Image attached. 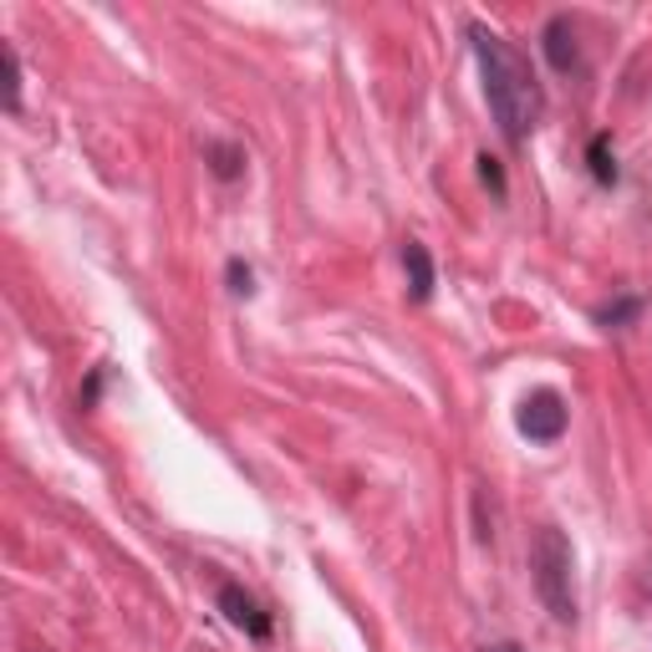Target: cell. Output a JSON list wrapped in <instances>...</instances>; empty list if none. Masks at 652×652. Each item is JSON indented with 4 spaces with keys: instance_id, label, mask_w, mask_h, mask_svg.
<instances>
[{
    "instance_id": "6da1fadb",
    "label": "cell",
    "mask_w": 652,
    "mask_h": 652,
    "mask_svg": "<svg viewBox=\"0 0 652 652\" xmlns=\"http://www.w3.org/2000/svg\"><path fill=\"white\" fill-rule=\"evenodd\" d=\"M470 41H474V61H480L484 97H490V112H495L500 134L510 144H525L545 112V92L535 82L531 61L520 57L500 31H490V26H470Z\"/></svg>"
},
{
    "instance_id": "7a4b0ae2",
    "label": "cell",
    "mask_w": 652,
    "mask_h": 652,
    "mask_svg": "<svg viewBox=\"0 0 652 652\" xmlns=\"http://www.w3.org/2000/svg\"><path fill=\"white\" fill-rule=\"evenodd\" d=\"M531 571H535V592H541L545 612L556 622H576V556H571V541L556 525L535 531Z\"/></svg>"
},
{
    "instance_id": "3957f363",
    "label": "cell",
    "mask_w": 652,
    "mask_h": 652,
    "mask_svg": "<svg viewBox=\"0 0 652 652\" xmlns=\"http://www.w3.org/2000/svg\"><path fill=\"white\" fill-rule=\"evenodd\" d=\"M566 423H571V408L556 387H535L531 398L515 408V428L531 438V444H556V438L566 434Z\"/></svg>"
},
{
    "instance_id": "277c9868",
    "label": "cell",
    "mask_w": 652,
    "mask_h": 652,
    "mask_svg": "<svg viewBox=\"0 0 652 652\" xmlns=\"http://www.w3.org/2000/svg\"><path fill=\"white\" fill-rule=\"evenodd\" d=\"M219 612L230 616V628H240L245 638H255V642L270 638V612L255 602L245 586H235V581H225V586H219Z\"/></svg>"
},
{
    "instance_id": "5b68a950",
    "label": "cell",
    "mask_w": 652,
    "mask_h": 652,
    "mask_svg": "<svg viewBox=\"0 0 652 652\" xmlns=\"http://www.w3.org/2000/svg\"><path fill=\"white\" fill-rule=\"evenodd\" d=\"M541 47H545V61H551L561 77L581 72V47H576V26H571V16H551V21H545Z\"/></svg>"
},
{
    "instance_id": "8992f818",
    "label": "cell",
    "mask_w": 652,
    "mask_h": 652,
    "mask_svg": "<svg viewBox=\"0 0 652 652\" xmlns=\"http://www.w3.org/2000/svg\"><path fill=\"white\" fill-rule=\"evenodd\" d=\"M403 270H408V296L413 302H428L434 296V255H428V245L408 240L403 245Z\"/></svg>"
},
{
    "instance_id": "52a82bcc",
    "label": "cell",
    "mask_w": 652,
    "mask_h": 652,
    "mask_svg": "<svg viewBox=\"0 0 652 652\" xmlns=\"http://www.w3.org/2000/svg\"><path fill=\"white\" fill-rule=\"evenodd\" d=\"M642 312H648V302H642L638 290H622V296H612V302L596 306L592 322H596V326H606V332H622V326H632Z\"/></svg>"
},
{
    "instance_id": "ba28073f",
    "label": "cell",
    "mask_w": 652,
    "mask_h": 652,
    "mask_svg": "<svg viewBox=\"0 0 652 652\" xmlns=\"http://www.w3.org/2000/svg\"><path fill=\"white\" fill-rule=\"evenodd\" d=\"M205 158H209V174L225 184L245 174V148H235V144H205Z\"/></svg>"
},
{
    "instance_id": "9c48e42d",
    "label": "cell",
    "mask_w": 652,
    "mask_h": 652,
    "mask_svg": "<svg viewBox=\"0 0 652 652\" xmlns=\"http://www.w3.org/2000/svg\"><path fill=\"white\" fill-rule=\"evenodd\" d=\"M606 148H612V138H592V154H586V158H592V174H596V184H612L616 179V164H612V154H606Z\"/></svg>"
},
{
    "instance_id": "30bf717a",
    "label": "cell",
    "mask_w": 652,
    "mask_h": 652,
    "mask_svg": "<svg viewBox=\"0 0 652 652\" xmlns=\"http://www.w3.org/2000/svg\"><path fill=\"white\" fill-rule=\"evenodd\" d=\"M6 108L21 112V57H16V47H6Z\"/></svg>"
},
{
    "instance_id": "8fae6325",
    "label": "cell",
    "mask_w": 652,
    "mask_h": 652,
    "mask_svg": "<svg viewBox=\"0 0 652 652\" xmlns=\"http://www.w3.org/2000/svg\"><path fill=\"white\" fill-rule=\"evenodd\" d=\"M480 179L490 184V189H495L500 199H505V169H500V158H490V154L480 158Z\"/></svg>"
},
{
    "instance_id": "7c38bea8",
    "label": "cell",
    "mask_w": 652,
    "mask_h": 652,
    "mask_svg": "<svg viewBox=\"0 0 652 652\" xmlns=\"http://www.w3.org/2000/svg\"><path fill=\"white\" fill-rule=\"evenodd\" d=\"M230 290L235 296H250L255 290V270L245 266V260H230Z\"/></svg>"
},
{
    "instance_id": "4fadbf2b",
    "label": "cell",
    "mask_w": 652,
    "mask_h": 652,
    "mask_svg": "<svg viewBox=\"0 0 652 652\" xmlns=\"http://www.w3.org/2000/svg\"><path fill=\"white\" fill-rule=\"evenodd\" d=\"M642 592H648V602H652V551H648V561H642Z\"/></svg>"
},
{
    "instance_id": "5bb4252c",
    "label": "cell",
    "mask_w": 652,
    "mask_h": 652,
    "mask_svg": "<svg viewBox=\"0 0 652 652\" xmlns=\"http://www.w3.org/2000/svg\"><path fill=\"white\" fill-rule=\"evenodd\" d=\"M490 652H525L520 642H500V648H490Z\"/></svg>"
}]
</instances>
